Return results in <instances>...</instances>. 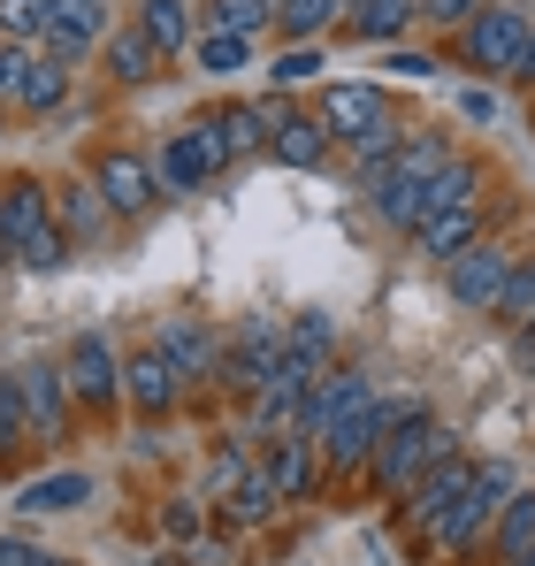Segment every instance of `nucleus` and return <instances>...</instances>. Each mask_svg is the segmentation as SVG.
I'll return each instance as SVG.
<instances>
[{
  "label": "nucleus",
  "instance_id": "nucleus-48",
  "mask_svg": "<svg viewBox=\"0 0 535 566\" xmlns=\"http://www.w3.org/2000/svg\"><path fill=\"white\" fill-rule=\"evenodd\" d=\"M513 566H535V544H528V552H521V559H513Z\"/></svg>",
  "mask_w": 535,
  "mask_h": 566
},
{
  "label": "nucleus",
  "instance_id": "nucleus-38",
  "mask_svg": "<svg viewBox=\"0 0 535 566\" xmlns=\"http://www.w3.org/2000/svg\"><path fill=\"white\" fill-rule=\"evenodd\" d=\"M62 99H70V62H54V54L39 46V77H31L23 107H31V115H46V107H62Z\"/></svg>",
  "mask_w": 535,
  "mask_h": 566
},
{
  "label": "nucleus",
  "instance_id": "nucleus-44",
  "mask_svg": "<svg viewBox=\"0 0 535 566\" xmlns=\"http://www.w3.org/2000/svg\"><path fill=\"white\" fill-rule=\"evenodd\" d=\"M161 528H169V536H177V544H191V536H199V528H207V513H199V505H191V497H177V505H169V513H161Z\"/></svg>",
  "mask_w": 535,
  "mask_h": 566
},
{
  "label": "nucleus",
  "instance_id": "nucleus-11",
  "mask_svg": "<svg viewBox=\"0 0 535 566\" xmlns=\"http://www.w3.org/2000/svg\"><path fill=\"white\" fill-rule=\"evenodd\" d=\"M359 398H375V376H367L359 360H345V368H329V376H322L314 390H306V406H298V421H291V429L322 444V437H329V429H337V421L353 413Z\"/></svg>",
  "mask_w": 535,
  "mask_h": 566
},
{
  "label": "nucleus",
  "instance_id": "nucleus-40",
  "mask_svg": "<svg viewBox=\"0 0 535 566\" xmlns=\"http://www.w3.org/2000/svg\"><path fill=\"white\" fill-rule=\"evenodd\" d=\"M314 77H322V46H291V54L275 62V77H268V85H283V93H291V85H314Z\"/></svg>",
  "mask_w": 535,
  "mask_h": 566
},
{
  "label": "nucleus",
  "instance_id": "nucleus-16",
  "mask_svg": "<svg viewBox=\"0 0 535 566\" xmlns=\"http://www.w3.org/2000/svg\"><path fill=\"white\" fill-rule=\"evenodd\" d=\"M146 39H154V54L161 62H177L199 46V15H191V0H138V15H130Z\"/></svg>",
  "mask_w": 535,
  "mask_h": 566
},
{
  "label": "nucleus",
  "instance_id": "nucleus-20",
  "mask_svg": "<svg viewBox=\"0 0 535 566\" xmlns=\"http://www.w3.org/2000/svg\"><path fill=\"white\" fill-rule=\"evenodd\" d=\"M367 191H375V222L382 230H398V238H421V222H429V199H421V185H406V177H367Z\"/></svg>",
  "mask_w": 535,
  "mask_h": 566
},
{
  "label": "nucleus",
  "instance_id": "nucleus-28",
  "mask_svg": "<svg viewBox=\"0 0 535 566\" xmlns=\"http://www.w3.org/2000/svg\"><path fill=\"white\" fill-rule=\"evenodd\" d=\"M268 474H275V490H283V497H306V490H314V437L283 429V437L268 444Z\"/></svg>",
  "mask_w": 535,
  "mask_h": 566
},
{
  "label": "nucleus",
  "instance_id": "nucleus-8",
  "mask_svg": "<svg viewBox=\"0 0 535 566\" xmlns=\"http://www.w3.org/2000/svg\"><path fill=\"white\" fill-rule=\"evenodd\" d=\"M474 468H482V460H459V452H451V460H437V468H429L421 482H413V490H406L398 521H406V528H413V536L429 544V536H437V528L451 521V505L466 497V482H474Z\"/></svg>",
  "mask_w": 535,
  "mask_h": 566
},
{
  "label": "nucleus",
  "instance_id": "nucleus-18",
  "mask_svg": "<svg viewBox=\"0 0 535 566\" xmlns=\"http://www.w3.org/2000/svg\"><path fill=\"white\" fill-rule=\"evenodd\" d=\"M161 353L183 368V382H214L222 368V337L207 322H161Z\"/></svg>",
  "mask_w": 535,
  "mask_h": 566
},
{
  "label": "nucleus",
  "instance_id": "nucleus-46",
  "mask_svg": "<svg viewBox=\"0 0 535 566\" xmlns=\"http://www.w3.org/2000/svg\"><path fill=\"white\" fill-rule=\"evenodd\" d=\"M390 77H437V62H421V54H390Z\"/></svg>",
  "mask_w": 535,
  "mask_h": 566
},
{
  "label": "nucleus",
  "instance_id": "nucleus-34",
  "mask_svg": "<svg viewBox=\"0 0 535 566\" xmlns=\"http://www.w3.org/2000/svg\"><path fill=\"white\" fill-rule=\"evenodd\" d=\"M199 23H207V31H238V39H253L261 23H275V8H268V0H207Z\"/></svg>",
  "mask_w": 535,
  "mask_h": 566
},
{
  "label": "nucleus",
  "instance_id": "nucleus-25",
  "mask_svg": "<svg viewBox=\"0 0 535 566\" xmlns=\"http://www.w3.org/2000/svg\"><path fill=\"white\" fill-rule=\"evenodd\" d=\"M413 245H421V261H459V253H466V245H482V207H459V214H437V222H429V230H421V238H413Z\"/></svg>",
  "mask_w": 535,
  "mask_h": 566
},
{
  "label": "nucleus",
  "instance_id": "nucleus-30",
  "mask_svg": "<svg viewBox=\"0 0 535 566\" xmlns=\"http://www.w3.org/2000/svg\"><path fill=\"white\" fill-rule=\"evenodd\" d=\"M92 497V474H77V468H62V474H39V482H23V513H70V505H85Z\"/></svg>",
  "mask_w": 535,
  "mask_h": 566
},
{
  "label": "nucleus",
  "instance_id": "nucleus-26",
  "mask_svg": "<svg viewBox=\"0 0 535 566\" xmlns=\"http://www.w3.org/2000/svg\"><path fill=\"white\" fill-rule=\"evenodd\" d=\"M444 169H451L444 130H413V138H398V154H390V177H406V185H429V177H444Z\"/></svg>",
  "mask_w": 535,
  "mask_h": 566
},
{
  "label": "nucleus",
  "instance_id": "nucleus-49",
  "mask_svg": "<svg viewBox=\"0 0 535 566\" xmlns=\"http://www.w3.org/2000/svg\"><path fill=\"white\" fill-rule=\"evenodd\" d=\"M46 566H77V559H46Z\"/></svg>",
  "mask_w": 535,
  "mask_h": 566
},
{
  "label": "nucleus",
  "instance_id": "nucleus-27",
  "mask_svg": "<svg viewBox=\"0 0 535 566\" xmlns=\"http://www.w3.org/2000/svg\"><path fill=\"white\" fill-rule=\"evenodd\" d=\"M54 214H62V230H70V245H92V238H107V191L99 185H70L62 199H54Z\"/></svg>",
  "mask_w": 535,
  "mask_h": 566
},
{
  "label": "nucleus",
  "instance_id": "nucleus-2",
  "mask_svg": "<svg viewBox=\"0 0 535 566\" xmlns=\"http://www.w3.org/2000/svg\"><path fill=\"white\" fill-rule=\"evenodd\" d=\"M406 413H421V398H382V390H375V398H359L353 413H345V421L322 437V468L367 474V468H375V452L390 444V429H398Z\"/></svg>",
  "mask_w": 535,
  "mask_h": 566
},
{
  "label": "nucleus",
  "instance_id": "nucleus-23",
  "mask_svg": "<svg viewBox=\"0 0 535 566\" xmlns=\"http://www.w3.org/2000/svg\"><path fill=\"white\" fill-rule=\"evenodd\" d=\"M222 497H230V505H222V513H230V528H261L268 513L283 505V490H275V474H268V460H253V468L238 474V482H230Z\"/></svg>",
  "mask_w": 535,
  "mask_h": 566
},
{
  "label": "nucleus",
  "instance_id": "nucleus-6",
  "mask_svg": "<svg viewBox=\"0 0 535 566\" xmlns=\"http://www.w3.org/2000/svg\"><path fill=\"white\" fill-rule=\"evenodd\" d=\"M275 368H283V322L253 314V322H238V329H230V345H222V368H214V382H222V390H253V398H261Z\"/></svg>",
  "mask_w": 535,
  "mask_h": 566
},
{
  "label": "nucleus",
  "instance_id": "nucleus-15",
  "mask_svg": "<svg viewBox=\"0 0 535 566\" xmlns=\"http://www.w3.org/2000/svg\"><path fill=\"white\" fill-rule=\"evenodd\" d=\"M62 406H70V368L62 360H31L23 368V413H31V437L39 444L62 437Z\"/></svg>",
  "mask_w": 535,
  "mask_h": 566
},
{
  "label": "nucleus",
  "instance_id": "nucleus-33",
  "mask_svg": "<svg viewBox=\"0 0 535 566\" xmlns=\"http://www.w3.org/2000/svg\"><path fill=\"white\" fill-rule=\"evenodd\" d=\"M337 15H345L337 0H283V8H275V23H283V31H291L298 46H314V39H322V31L337 23Z\"/></svg>",
  "mask_w": 535,
  "mask_h": 566
},
{
  "label": "nucleus",
  "instance_id": "nucleus-29",
  "mask_svg": "<svg viewBox=\"0 0 535 566\" xmlns=\"http://www.w3.org/2000/svg\"><path fill=\"white\" fill-rule=\"evenodd\" d=\"M528 544H535V490H513V497H505V513H497V528H490V559L513 566Z\"/></svg>",
  "mask_w": 535,
  "mask_h": 566
},
{
  "label": "nucleus",
  "instance_id": "nucleus-5",
  "mask_svg": "<svg viewBox=\"0 0 535 566\" xmlns=\"http://www.w3.org/2000/svg\"><path fill=\"white\" fill-rule=\"evenodd\" d=\"M230 169V146H222V130L214 123H183L177 138H161V154H154V177L169 199H191L199 185H214Z\"/></svg>",
  "mask_w": 535,
  "mask_h": 566
},
{
  "label": "nucleus",
  "instance_id": "nucleus-24",
  "mask_svg": "<svg viewBox=\"0 0 535 566\" xmlns=\"http://www.w3.org/2000/svg\"><path fill=\"white\" fill-rule=\"evenodd\" d=\"M283 360L329 376V360H337V322H329V314H298V322H283Z\"/></svg>",
  "mask_w": 535,
  "mask_h": 566
},
{
  "label": "nucleus",
  "instance_id": "nucleus-12",
  "mask_svg": "<svg viewBox=\"0 0 535 566\" xmlns=\"http://www.w3.org/2000/svg\"><path fill=\"white\" fill-rule=\"evenodd\" d=\"M46 222H54V199H46V185H31V177L0 185V269H23V245H31Z\"/></svg>",
  "mask_w": 535,
  "mask_h": 566
},
{
  "label": "nucleus",
  "instance_id": "nucleus-32",
  "mask_svg": "<svg viewBox=\"0 0 535 566\" xmlns=\"http://www.w3.org/2000/svg\"><path fill=\"white\" fill-rule=\"evenodd\" d=\"M406 23H421V0H367V8L353 15V39L375 46V39H398Z\"/></svg>",
  "mask_w": 535,
  "mask_h": 566
},
{
  "label": "nucleus",
  "instance_id": "nucleus-17",
  "mask_svg": "<svg viewBox=\"0 0 535 566\" xmlns=\"http://www.w3.org/2000/svg\"><path fill=\"white\" fill-rule=\"evenodd\" d=\"M322 123H329V138L359 146L367 130H382V93L375 85H329L322 93Z\"/></svg>",
  "mask_w": 535,
  "mask_h": 566
},
{
  "label": "nucleus",
  "instance_id": "nucleus-9",
  "mask_svg": "<svg viewBox=\"0 0 535 566\" xmlns=\"http://www.w3.org/2000/svg\"><path fill=\"white\" fill-rule=\"evenodd\" d=\"M107 31H115V15H107V0H46V54L54 62H85L92 46H107Z\"/></svg>",
  "mask_w": 535,
  "mask_h": 566
},
{
  "label": "nucleus",
  "instance_id": "nucleus-22",
  "mask_svg": "<svg viewBox=\"0 0 535 566\" xmlns=\"http://www.w3.org/2000/svg\"><path fill=\"white\" fill-rule=\"evenodd\" d=\"M268 154H275L283 169H322V161H329V123H314V115H283L275 138H268Z\"/></svg>",
  "mask_w": 535,
  "mask_h": 566
},
{
  "label": "nucleus",
  "instance_id": "nucleus-14",
  "mask_svg": "<svg viewBox=\"0 0 535 566\" xmlns=\"http://www.w3.org/2000/svg\"><path fill=\"white\" fill-rule=\"evenodd\" d=\"M123 398H130L138 413H177L183 406V368L161 353V345H146V353L123 360Z\"/></svg>",
  "mask_w": 535,
  "mask_h": 566
},
{
  "label": "nucleus",
  "instance_id": "nucleus-41",
  "mask_svg": "<svg viewBox=\"0 0 535 566\" xmlns=\"http://www.w3.org/2000/svg\"><path fill=\"white\" fill-rule=\"evenodd\" d=\"M62 261H70V230H62V222H46V230L23 245V269H62Z\"/></svg>",
  "mask_w": 535,
  "mask_h": 566
},
{
  "label": "nucleus",
  "instance_id": "nucleus-1",
  "mask_svg": "<svg viewBox=\"0 0 535 566\" xmlns=\"http://www.w3.org/2000/svg\"><path fill=\"white\" fill-rule=\"evenodd\" d=\"M451 452H459L451 421H437V413L421 406V413H406V421L390 429V444L375 452V468H367V482H375L382 497H406V490H413L421 474L437 468V460H451Z\"/></svg>",
  "mask_w": 535,
  "mask_h": 566
},
{
  "label": "nucleus",
  "instance_id": "nucleus-39",
  "mask_svg": "<svg viewBox=\"0 0 535 566\" xmlns=\"http://www.w3.org/2000/svg\"><path fill=\"white\" fill-rule=\"evenodd\" d=\"M497 322H505V329H528L535 322V261H521V276H513V291H505Z\"/></svg>",
  "mask_w": 535,
  "mask_h": 566
},
{
  "label": "nucleus",
  "instance_id": "nucleus-36",
  "mask_svg": "<svg viewBox=\"0 0 535 566\" xmlns=\"http://www.w3.org/2000/svg\"><path fill=\"white\" fill-rule=\"evenodd\" d=\"M31 77H39V46H8L0 39V107H23Z\"/></svg>",
  "mask_w": 535,
  "mask_h": 566
},
{
  "label": "nucleus",
  "instance_id": "nucleus-31",
  "mask_svg": "<svg viewBox=\"0 0 535 566\" xmlns=\"http://www.w3.org/2000/svg\"><path fill=\"white\" fill-rule=\"evenodd\" d=\"M207 123L222 130V146H230V161H238V154H261L268 138H275V123H268L261 107H214Z\"/></svg>",
  "mask_w": 535,
  "mask_h": 566
},
{
  "label": "nucleus",
  "instance_id": "nucleus-37",
  "mask_svg": "<svg viewBox=\"0 0 535 566\" xmlns=\"http://www.w3.org/2000/svg\"><path fill=\"white\" fill-rule=\"evenodd\" d=\"M0 39L8 46H39L46 39V0H0Z\"/></svg>",
  "mask_w": 535,
  "mask_h": 566
},
{
  "label": "nucleus",
  "instance_id": "nucleus-43",
  "mask_svg": "<svg viewBox=\"0 0 535 566\" xmlns=\"http://www.w3.org/2000/svg\"><path fill=\"white\" fill-rule=\"evenodd\" d=\"M482 8H490V0H421V23H437V31H466Z\"/></svg>",
  "mask_w": 535,
  "mask_h": 566
},
{
  "label": "nucleus",
  "instance_id": "nucleus-47",
  "mask_svg": "<svg viewBox=\"0 0 535 566\" xmlns=\"http://www.w3.org/2000/svg\"><path fill=\"white\" fill-rule=\"evenodd\" d=\"M513 85H528V93H535V39H528V54H521V77H513Z\"/></svg>",
  "mask_w": 535,
  "mask_h": 566
},
{
  "label": "nucleus",
  "instance_id": "nucleus-21",
  "mask_svg": "<svg viewBox=\"0 0 535 566\" xmlns=\"http://www.w3.org/2000/svg\"><path fill=\"white\" fill-rule=\"evenodd\" d=\"M99 54H107V77H115V85H154V70H161V54H154V39H146L138 23H115Z\"/></svg>",
  "mask_w": 535,
  "mask_h": 566
},
{
  "label": "nucleus",
  "instance_id": "nucleus-13",
  "mask_svg": "<svg viewBox=\"0 0 535 566\" xmlns=\"http://www.w3.org/2000/svg\"><path fill=\"white\" fill-rule=\"evenodd\" d=\"M92 185L107 191V207H115V214H146V207H154V191H161V177H154V161H146V154L107 146V154L92 161Z\"/></svg>",
  "mask_w": 535,
  "mask_h": 566
},
{
  "label": "nucleus",
  "instance_id": "nucleus-35",
  "mask_svg": "<svg viewBox=\"0 0 535 566\" xmlns=\"http://www.w3.org/2000/svg\"><path fill=\"white\" fill-rule=\"evenodd\" d=\"M191 62L214 70V77H222V70H245V62H253V39H238V31H199Z\"/></svg>",
  "mask_w": 535,
  "mask_h": 566
},
{
  "label": "nucleus",
  "instance_id": "nucleus-7",
  "mask_svg": "<svg viewBox=\"0 0 535 566\" xmlns=\"http://www.w3.org/2000/svg\"><path fill=\"white\" fill-rule=\"evenodd\" d=\"M513 276H521V261L497 245V238H482V245H466L459 261L444 269V283H451V298L466 306V314H497L505 306V291H513Z\"/></svg>",
  "mask_w": 535,
  "mask_h": 566
},
{
  "label": "nucleus",
  "instance_id": "nucleus-50",
  "mask_svg": "<svg viewBox=\"0 0 535 566\" xmlns=\"http://www.w3.org/2000/svg\"><path fill=\"white\" fill-rule=\"evenodd\" d=\"M528 337H535V322H528Z\"/></svg>",
  "mask_w": 535,
  "mask_h": 566
},
{
  "label": "nucleus",
  "instance_id": "nucleus-19",
  "mask_svg": "<svg viewBox=\"0 0 535 566\" xmlns=\"http://www.w3.org/2000/svg\"><path fill=\"white\" fill-rule=\"evenodd\" d=\"M482 185H490V169H482L474 154H451L444 177H429V185H421V199H429V222H437V214H459V207H482ZM429 222H421V230H429Z\"/></svg>",
  "mask_w": 535,
  "mask_h": 566
},
{
  "label": "nucleus",
  "instance_id": "nucleus-45",
  "mask_svg": "<svg viewBox=\"0 0 535 566\" xmlns=\"http://www.w3.org/2000/svg\"><path fill=\"white\" fill-rule=\"evenodd\" d=\"M0 566H46V552L23 544V536H0Z\"/></svg>",
  "mask_w": 535,
  "mask_h": 566
},
{
  "label": "nucleus",
  "instance_id": "nucleus-42",
  "mask_svg": "<svg viewBox=\"0 0 535 566\" xmlns=\"http://www.w3.org/2000/svg\"><path fill=\"white\" fill-rule=\"evenodd\" d=\"M31 429V413H23V376H0V444H15Z\"/></svg>",
  "mask_w": 535,
  "mask_h": 566
},
{
  "label": "nucleus",
  "instance_id": "nucleus-3",
  "mask_svg": "<svg viewBox=\"0 0 535 566\" xmlns=\"http://www.w3.org/2000/svg\"><path fill=\"white\" fill-rule=\"evenodd\" d=\"M521 490V474H513V460H482L474 468V482H466V497L451 505V521L429 536L437 552H474V544H490V528H497V513H505V497Z\"/></svg>",
  "mask_w": 535,
  "mask_h": 566
},
{
  "label": "nucleus",
  "instance_id": "nucleus-10",
  "mask_svg": "<svg viewBox=\"0 0 535 566\" xmlns=\"http://www.w3.org/2000/svg\"><path fill=\"white\" fill-rule=\"evenodd\" d=\"M70 398L77 406H92V413H115L123 406V360H115V345L99 337V329H85L77 345H70Z\"/></svg>",
  "mask_w": 535,
  "mask_h": 566
},
{
  "label": "nucleus",
  "instance_id": "nucleus-4",
  "mask_svg": "<svg viewBox=\"0 0 535 566\" xmlns=\"http://www.w3.org/2000/svg\"><path fill=\"white\" fill-rule=\"evenodd\" d=\"M528 39H535L528 8H482V15L459 31V62H466L474 77H521Z\"/></svg>",
  "mask_w": 535,
  "mask_h": 566
}]
</instances>
